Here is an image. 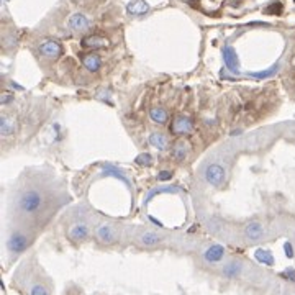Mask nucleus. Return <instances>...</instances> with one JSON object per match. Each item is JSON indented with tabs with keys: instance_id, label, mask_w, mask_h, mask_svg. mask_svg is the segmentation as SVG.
I'll return each mask as SVG.
<instances>
[{
	"instance_id": "nucleus-18",
	"label": "nucleus",
	"mask_w": 295,
	"mask_h": 295,
	"mask_svg": "<svg viewBox=\"0 0 295 295\" xmlns=\"http://www.w3.org/2000/svg\"><path fill=\"white\" fill-rule=\"evenodd\" d=\"M148 141L153 148L159 149V151H166L167 146H169V139H167V136L164 133H159V131H154V133L149 135Z\"/></svg>"
},
{
	"instance_id": "nucleus-23",
	"label": "nucleus",
	"mask_w": 295,
	"mask_h": 295,
	"mask_svg": "<svg viewBox=\"0 0 295 295\" xmlns=\"http://www.w3.org/2000/svg\"><path fill=\"white\" fill-rule=\"evenodd\" d=\"M28 295H51V292L43 282H33L28 289Z\"/></svg>"
},
{
	"instance_id": "nucleus-20",
	"label": "nucleus",
	"mask_w": 295,
	"mask_h": 295,
	"mask_svg": "<svg viewBox=\"0 0 295 295\" xmlns=\"http://www.w3.org/2000/svg\"><path fill=\"white\" fill-rule=\"evenodd\" d=\"M254 259L259 262V264L268 266V268H272V266L275 264L274 254H272V252H271L269 250H264V248H259V250H256V252H254Z\"/></svg>"
},
{
	"instance_id": "nucleus-8",
	"label": "nucleus",
	"mask_w": 295,
	"mask_h": 295,
	"mask_svg": "<svg viewBox=\"0 0 295 295\" xmlns=\"http://www.w3.org/2000/svg\"><path fill=\"white\" fill-rule=\"evenodd\" d=\"M243 269H245V264H243L241 259H229L222 266V275L225 279L235 280L241 277Z\"/></svg>"
},
{
	"instance_id": "nucleus-24",
	"label": "nucleus",
	"mask_w": 295,
	"mask_h": 295,
	"mask_svg": "<svg viewBox=\"0 0 295 295\" xmlns=\"http://www.w3.org/2000/svg\"><path fill=\"white\" fill-rule=\"evenodd\" d=\"M104 172H105V174H109V176H113V177H116V179H120L121 182H125L126 185H130V181L126 179V177L123 176V172L116 169L115 166H104Z\"/></svg>"
},
{
	"instance_id": "nucleus-5",
	"label": "nucleus",
	"mask_w": 295,
	"mask_h": 295,
	"mask_svg": "<svg viewBox=\"0 0 295 295\" xmlns=\"http://www.w3.org/2000/svg\"><path fill=\"white\" fill-rule=\"evenodd\" d=\"M68 238L72 243H84L91 238V228H89V225L86 222H76L69 228Z\"/></svg>"
},
{
	"instance_id": "nucleus-6",
	"label": "nucleus",
	"mask_w": 295,
	"mask_h": 295,
	"mask_svg": "<svg viewBox=\"0 0 295 295\" xmlns=\"http://www.w3.org/2000/svg\"><path fill=\"white\" fill-rule=\"evenodd\" d=\"M95 238L100 245L110 246L116 241V229L110 223H100L95 228Z\"/></svg>"
},
{
	"instance_id": "nucleus-26",
	"label": "nucleus",
	"mask_w": 295,
	"mask_h": 295,
	"mask_svg": "<svg viewBox=\"0 0 295 295\" xmlns=\"http://www.w3.org/2000/svg\"><path fill=\"white\" fill-rule=\"evenodd\" d=\"M264 12L269 13V15H280V13H282V3H280V2L271 3V5L266 8Z\"/></svg>"
},
{
	"instance_id": "nucleus-13",
	"label": "nucleus",
	"mask_w": 295,
	"mask_h": 295,
	"mask_svg": "<svg viewBox=\"0 0 295 295\" xmlns=\"http://www.w3.org/2000/svg\"><path fill=\"white\" fill-rule=\"evenodd\" d=\"M82 48L86 49H105L109 48L110 41L100 35H89L82 40Z\"/></svg>"
},
{
	"instance_id": "nucleus-29",
	"label": "nucleus",
	"mask_w": 295,
	"mask_h": 295,
	"mask_svg": "<svg viewBox=\"0 0 295 295\" xmlns=\"http://www.w3.org/2000/svg\"><path fill=\"white\" fill-rule=\"evenodd\" d=\"M97 98H98V100H104V102H109V104H112V100H110V92H107L105 89H102V91L97 92Z\"/></svg>"
},
{
	"instance_id": "nucleus-31",
	"label": "nucleus",
	"mask_w": 295,
	"mask_h": 295,
	"mask_svg": "<svg viewBox=\"0 0 295 295\" xmlns=\"http://www.w3.org/2000/svg\"><path fill=\"white\" fill-rule=\"evenodd\" d=\"M172 179V172L171 171H161L158 174V181H171Z\"/></svg>"
},
{
	"instance_id": "nucleus-2",
	"label": "nucleus",
	"mask_w": 295,
	"mask_h": 295,
	"mask_svg": "<svg viewBox=\"0 0 295 295\" xmlns=\"http://www.w3.org/2000/svg\"><path fill=\"white\" fill-rule=\"evenodd\" d=\"M33 245V236L22 229H13L7 238V251L12 257H18L23 254L28 248Z\"/></svg>"
},
{
	"instance_id": "nucleus-7",
	"label": "nucleus",
	"mask_w": 295,
	"mask_h": 295,
	"mask_svg": "<svg viewBox=\"0 0 295 295\" xmlns=\"http://www.w3.org/2000/svg\"><path fill=\"white\" fill-rule=\"evenodd\" d=\"M225 256H227V250H225V246L217 245V243L207 246L202 252V257L207 264H220V262L225 259Z\"/></svg>"
},
{
	"instance_id": "nucleus-32",
	"label": "nucleus",
	"mask_w": 295,
	"mask_h": 295,
	"mask_svg": "<svg viewBox=\"0 0 295 295\" xmlns=\"http://www.w3.org/2000/svg\"><path fill=\"white\" fill-rule=\"evenodd\" d=\"M5 2H7V0H5Z\"/></svg>"
},
{
	"instance_id": "nucleus-14",
	"label": "nucleus",
	"mask_w": 295,
	"mask_h": 295,
	"mask_svg": "<svg viewBox=\"0 0 295 295\" xmlns=\"http://www.w3.org/2000/svg\"><path fill=\"white\" fill-rule=\"evenodd\" d=\"M91 20L84 15V13H74L69 18V28H71L72 31H77V33H84L87 31L89 28H91Z\"/></svg>"
},
{
	"instance_id": "nucleus-11",
	"label": "nucleus",
	"mask_w": 295,
	"mask_h": 295,
	"mask_svg": "<svg viewBox=\"0 0 295 295\" xmlns=\"http://www.w3.org/2000/svg\"><path fill=\"white\" fill-rule=\"evenodd\" d=\"M162 241H164V236L159 235L158 231H153V229H146V231H143L141 235L138 236L139 246L143 248H156L161 245Z\"/></svg>"
},
{
	"instance_id": "nucleus-9",
	"label": "nucleus",
	"mask_w": 295,
	"mask_h": 295,
	"mask_svg": "<svg viewBox=\"0 0 295 295\" xmlns=\"http://www.w3.org/2000/svg\"><path fill=\"white\" fill-rule=\"evenodd\" d=\"M223 61L225 66L228 68V71H231L233 74H240V58H238V53L235 51L233 46H225L223 51Z\"/></svg>"
},
{
	"instance_id": "nucleus-1",
	"label": "nucleus",
	"mask_w": 295,
	"mask_h": 295,
	"mask_svg": "<svg viewBox=\"0 0 295 295\" xmlns=\"http://www.w3.org/2000/svg\"><path fill=\"white\" fill-rule=\"evenodd\" d=\"M46 205V194L38 187H30L25 189L17 199L18 212L25 217H35L38 215Z\"/></svg>"
},
{
	"instance_id": "nucleus-30",
	"label": "nucleus",
	"mask_w": 295,
	"mask_h": 295,
	"mask_svg": "<svg viewBox=\"0 0 295 295\" xmlns=\"http://www.w3.org/2000/svg\"><path fill=\"white\" fill-rule=\"evenodd\" d=\"M15 98V95L13 93H10V92H3L2 93V98H0V102H2V105H8L10 102Z\"/></svg>"
},
{
	"instance_id": "nucleus-12",
	"label": "nucleus",
	"mask_w": 295,
	"mask_h": 295,
	"mask_svg": "<svg viewBox=\"0 0 295 295\" xmlns=\"http://www.w3.org/2000/svg\"><path fill=\"white\" fill-rule=\"evenodd\" d=\"M189 153H190V143L187 141V139L179 138L174 144H172L171 154L176 161H185L187 156H189Z\"/></svg>"
},
{
	"instance_id": "nucleus-17",
	"label": "nucleus",
	"mask_w": 295,
	"mask_h": 295,
	"mask_svg": "<svg viewBox=\"0 0 295 295\" xmlns=\"http://www.w3.org/2000/svg\"><path fill=\"white\" fill-rule=\"evenodd\" d=\"M15 130H17L15 120L8 115H2V118H0V133H2V136L10 138L12 135H15Z\"/></svg>"
},
{
	"instance_id": "nucleus-19",
	"label": "nucleus",
	"mask_w": 295,
	"mask_h": 295,
	"mask_svg": "<svg viewBox=\"0 0 295 295\" xmlns=\"http://www.w3.org/2000/svg\"><path fill=\"white\" fill-rule=\"evenodd\" d=\"M149 118L156 125H166L169 120V113L164 107H151L149 109Z\"/></svg>"
},
{
	"instance_id": "nucleus-27",
	"label": "nucleus",
	"mask_w": 295,
	"mask_h": 295,
	"mask_svg": "<svg viewBox=\"0 0 295 295\" xmlns=\"http://www.w3.org/2000/svg\"><path fill=\"white\" fill-rule=\"evenodd\" d=\"M280 275H282L285 280H289V282L295 284V268H287V269H284L282 272H280Z\"/></svg>"
},
{
	"instance_id": "nucleus-4",
	"label": "nucleus",
	"mask_w": 295,
	"mask_h": 295,
	"mask_svg": "<svg viewBox=\"0 0 295 295\" xmlns=\"http://www.w3.org/2000/svg\"><path fill=\"white\" fill-rule=\"evenodd\" d=\"M194 130V121H192L190 116L187 115H176L174 120H172L171 125V133L176 135V136H184V135L192 133Z\"/></svg>"
},
{
	"instance_id": "nucleus-10",
	"label": "nucleus",
	"mask_w": 295,
	"mask_h": 295,
	"mask_svg": "<svg viewBox=\"0 0 295 295\" xmlns=\"http://www.w3.org/2000/svg\"><path fill=\"white\" fill-rule=\"evenodd\" d=\"M40 53L41 56L48 59H58L61 54H63V46L61 43L54 40H45L43 43L40 45Z\"/></svg>"
},
{
	"instance_id": "nucleus-21",
	"label": "nucleus",
	"mask_w": 295,
	"mask_h": 295,
	"mask_svg": "<svg viewBox=\"0 0 295 295\" xmlns=\"http://www.w3.org/2000/svg\"><path fill=\"white\" fill-rule=\"evenodd\" d=\"M279 71H280V63H275V64L271 66V68L264 69V71L248 72V76L252 77V79H259V81H262V79H271V77H274Z\"/></svg>"
},
{
	"instance_id": "nucleus-3",
	"label": "nucleus",
	"mask_w": 295,
	"mask_h": 295,
	"mask_svg": "<svg viewBox=\"0 0 295 295\" xmlns=\"http://www.w3.org/2000/svg\"><path fill=\"white\" fill-rule=\"evenodd\" d=\"M225 174H227V171H225V167L218 162L208 164V166L204 169V179L207 181V184H210L212 187L222 185L223 181H225Z\"/></svg>"
},
{
	"instance_id": "nucleus-28",
	"label": "nucleus",
	"mask_w": 295,
	"mask_h": 295,
	"mask_svg": "<svg viewBox=\"0 0 295 295\" xmlns=\"http://www.w3.org/2000/svg\"><path fill=\"white\" fill-rule=\"evenodd\" d=\"M284 252H285V257H287V259H294V257H295L294 246H292V243H290V241L284 243Z\"/></svg>"
},
{
	"instance_id": "nucleus-25",
	"label": "nucleus",
	"mask_w": 295,
	"mask_h": 295,
	"mask_svg": "<svg viewBox=\"0 0 295 295\" xmlns=\"http://www.w3.org/2000/svg\"><path fill=\"white\" fill-rule=\"evenodd\" d=\"M135 162L139 164V166H146V167H149V166H153L154 158H153L149 153H141V154H138V156H136Z\"/></svg>"
},
{
	"instance_id": "nucleus-22",
	"label": "nucleus",
	"mask_w": 295,
	"mask_h": 295,
	"mask_svg": "<svg viewBox=\"0 0 295 295\" xmlns=\"http://www.w3.org/2000/svg\"><path fill=\"white\" fill-rule=\"evenodd\" d=\"M149 10V5L144 0H131V2L126 5V12L130 15H144Z\"/></svg>"
},
{
	"instance_id": "nucleus-15",
	"label": "nucleus",
	"mask_w": 295,
	"mask_h": 295,
	"mask_svg": "<svg viewBox=\"0 0 295 295\" xmlns=\"http://www.w3.org/2000/svg\"><path fill=\"white\" fill-rule=\"evenodd\" d=\"M81 61H82L84 68H86L89 72H98L102 68V58L97 53L81 54Z\"/></svg>"
},
{
	"instance_id": "nucleus-16",
	"label": "nucleus",
	"mask_w": 295,
	"mask_h": 295,
	"mask_svg": "<svg viewBox=\"0 0 295 295\" xmlns=\"http://www.w3.org/2000/svg\"><path fill=\"white\" fill-rule=\"evenodd\" d=\"M264 227H262L261 222H250L245 227V236L250 241H259L264 236Z\"/></svg>"
}]
</instances>
